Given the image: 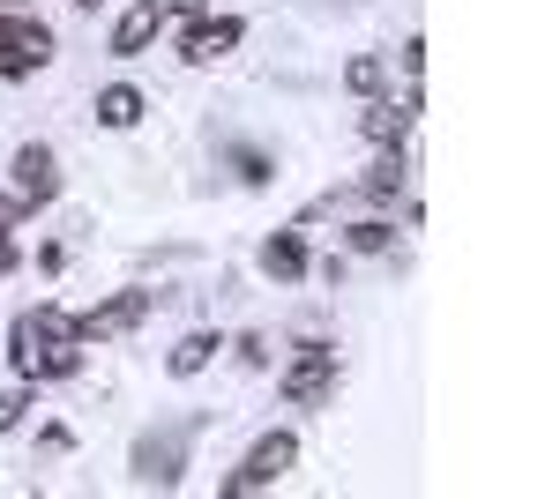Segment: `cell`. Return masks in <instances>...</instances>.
<instances>
[{"instance_id":"obj_1","label":"cell","mask_w":560,"mask_h":499,"mask_svg":"<svg viewBox=\"0 0 560 499\" xmlns=\"http://www.w3.org/2000/svg\"><path fill=\"white\" fill-rule=\"evenodd\" d=\"M8 358H15V373L23 380H68L83 366V343H38L31 321L15 313V329H8Z\"/></svg>"},{"instance_id":"obj_2","label":"cell","mask_w":560,"mask_h":499,"mask_svg":"<svg viewBox=\"0 0 560 499\" xmlns=\"http://www.w3.org/2000/svg\"><path fill=\"white\" fill-rule=\"evenodd\" d=\"M292 462H300V440H292V432H261L255 448H247V462L224 477V492H232V499H240V492H269Z\"/></svg>"},{"instance_id":"obj_3","label":"cell","mask_w":560,"mask_h":499,"mask_svg":"<svg viewBox=\"0 0 560 499\" xmlns=\"http://www.w3.org/2000/svg\"><path fill=\"white\" fill-rule=\"evenodd\" d=\"M187 440H195V417L173 425V432L135 440V485H179V470H187Z\"/></svg>"},{"instance_id":"obj_4","label":"cell","mask_w":560,"mask_h":499,"mask_svg":"<svg viewBox=\"0 0 560 499\" xmlns=\"http://www.w3.org/2000/svg\"><path fill=\"white\" fill-rule=\"evenodd\" d=\"M284 395H292L300 411L329 403V395H337V351H329V343H306L300 358L284 366Z\"/></svg>"},{"instance_id":"obj_5","label":"cell","mask_w":560,"mask_h":499,"mask_svg":"<svg viewBox=\"0 0 560 499\" xmlns=\"http://www.w3.org/2000/svg\"><path fill=\"white\" fill-rule=\"evenodd\" d=\"M142 313H150V292H120V298H105V306L75 313V343H113V335L142 329Z\"/></svg>"},{"instance_id":"obj_6","label":"cell","mask_w":560,"mask_h":499,"mask_svg":"<svg viewBox=\"0 0 560 499\" xmlns=\"http://www.w3.org/2000/svg\"><path fill=\"white\" fill-rule=\"evenodd\" d=\"M45 60H52V31L31 23V15H15V23H8V45H0V75L23 83V75H38Z\"/></svg>"},{"instance_id":"obj_7","label":"cell","mask_w":560,"mask_h":499,"mask_svg":"<svg viewBox=\"0 0 560 499\" xmlns=\"http://www.w3.org/2000/svg\"><path fill=\"white\" fill-rule=\"evenodd\" d=\"M240 38H247V23H240V15H202V23L179 38V60H187V68H217Z\"/></svg>"},{"instance_id":"obj_8","label":"cell","mask_w":560,"mask_h":499,"mask_svg":"<svg viewBox=\"0 0 560 499\" xmlns=\"http://www.w3.org/2000/svg\"><path fill=\"white\" fill-rule=\"evenodd\" d=\"M165 23H173V15H165V0H135L128 15L113 23V52H120V60H135V52H150Z\"/></svg>"},{"instance_id":"obj_9","label":"cell","mask_w":560,"mask_h":499,"mask_svg":"<svg viewBox=\"0 0 560 499\" xmlns=\"http://www.w3.org/2000/svg\"><path fill=\"white\" fill-rule=\"evenodd\" d=\"M15 194H23V209L60 194V165H52L45 142H23V150H15Z\"/></svg>"},{"instance_id":"obj_10","label":"cell","mask_w":560,"mask_h":499,"mask_svg":"<svg viewBox=\"0 0 560 499\" xmlns=\"http://www.w3.org/2000/svg\"><path fill=\"white\" fill-rule=\"evenodd\" d=\"M411 120H419V90H411L404 105H366V112H359V134L382 142V150H396V142L411 134Z\"/></svg>"},{"instance_id":"obj_11","label":"cell","mask_w":560,"mask_h":499,"mask_svg":"<svg viewBox=\"0 0 560 499\" xmlns=\"http://www.w3.org/2000/svg\"><path fill=\"white\" fill-rule=\"evenodd\" d=\"M261 269H269L277 284H300V276H306V239H300V231H277V239L261 247Z\"/></svg>"},{"instance_id":"obj_12","label":"cell","mask_w":560,"mask_h":499,"mask_svg":"<svg viewBox=\"0 0 560 499\" xmlns=\"http://www.w3.org/2000/svg\"><path fill=\"white\" fill-rule=\"evenodd\" d=\"M217 351H224V343H217L210 329L179 335V343H173V358H165V373H173V380H195V373H202V366H210V358H217Z\"/></svg>"},{"instance_id":"obj_13","label":"cell","mask_w":560,"mask_h":499,"mask_svg":"<svg viewBox=\"0 0 560 499\" xmlns=\"http://www.w3.org/2000/svg\"><path fill=\"white\" fill-rule=\"evenodd\" d=\"M359 194H374V202H396V194H404V150L374 157V165H366V179H359Z\"/></svg>"},{"instance_id":"obj_14","label":"cell","mask_w":560,"mask_h":499,"mask_svg":"<svg viewBox=\"0 0 560 499\" xmlns=\"http://www.w3.org/2000/svg\"><path fill=\"white\" fill-rule=\"evenodd\" d=\"M97 120H105V127H135V120H142V90H128V83L97 90Z\"/></svg>"},{"instance_id":"obj_15","label":"cell","mask_w":560,"mask_h":499,"mask_svg":"<svg viewBox=\"0 0 560 499\" xmlns=\"http://www.w3.org/2000/svg\"><path fill=\"white\" fill-rule=\"evenodd\" d=\"M382 83H388V60H382V52H359V60H345V90L374 97Z\"/></svg>"},{"instance_id":"obj_16","label":"cell","mask_w":560,"mask_h":499,"mask_svg":"<svg viewBox=\"0 0 560 499\" xmlns=\"http://www.w3.org/2000/svg\"><path fill=\"white\" fill-rule=\"evenodd\" d=\"M396 247V231H388L382 216H366V224H351V253H388Z\"/></svg>"},{"instance_id":"obj_17","label":"cell","mask_w":560,"mask_h":499,"mask_svg":"<svg viewBox=\"0 0 560 499\" xmlns=\"http://www.w3.org/2000/svg\"><path fill=\"white\" fill-rule=\"evenodd\" d=\"M232 165H240L247 187H269V157H261V150H232Z\"/></svg>"},{"instance_id":"obj_18","label":"cell","mask_w":560,"mask_h":499,"mask_svg":"<svg viewBox=\"0 0 560 499\" xmlns=\"http://www.w3.org/2000/svg\"><path fill=\"white\" fill-rule=\"evenodd\" d=\"M23 411H31V395H0V432H8V425H23Z\"/></svg>"},{"instance_id":"obj_19","label":"cell","mask_w":560,"mask_h":499,"mask_svg":"<svg viewBox=\"0 0 560 499\" xmlns=\"http://www.w3.org/2000/svg\"><path fill=\"white\" fill-rule=\"evenodd\" d=\"M15 224H23V194H0V239H8Z\"/></svg>"},{"instance_id":"obj_20","label":"cell","mask_w":560,"mask_h":499,"mask_svg":"<svg viewBox=\"0 0 560 499\" xmlns=\"http://www.w3.org/2000/svg\"><path fill=\"white\" fill-rule=\"evenodd\" d=\"M165 15H187V23H202V15H210V0H165Z\"/></svg>"},{"instance_id":"obj_21","label":"cell","mask_w":560,"mask_h":499,"mask_svg":"<svg viewBox=\"0 0 560 499\" xmlns=\"http://www.w3.org/2000/svg\"><path fill=\"white\" fill-rule=\"evenodd\" d=\"M8 269H15V247H8V239H0V276H8Z\"/></svg>"},{"instance_id":"obj_22","label":"cell","mask_w":560,"mask_h":499,"mask_svg":"<svg viewBox=\"0 0 560 499\" xmlns=\"http://www.w3.org/2000/svg\"><path fill=\"white\" fill-rule=\"evenodd\" d=\"M8 23H15V15H0V45H8Z\"/></svg>"}]
</instances>
